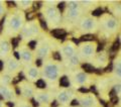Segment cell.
Here are the masks:
<instances>
[{
	"instance_id": "cell-1",
	"label": "cell",
	"mask_w": 121,
	"mask_h": 107,
	"mask_svg": "<svg viewBox=\"0 0 121 107\" xmlns=\"http://www.w3.org/2000/svg\"><path fill=\"white\" fill-rule=\"evenodd\" d=\"M43 74L47 78L55 81V80L58 78V75H59V67L56 66V65H54V64L47 65V66L44 67Z\"/></svg>"
},
{
	"instance_id": "cell-2",
	"label": "cell",
	"mask_w": 121,
	"mask_h": 107,
	"mask_svg": "<svg viewBox=\"0 0 121 107\" xmlns=\"http://www.w3.org/2000/svg\"><path fill=\"white\" fill-rule=\"evenodd\" d=\"M79 103H80L83 107H93V106L96 105L95 99H94V97H92V96H85V97L81 98Z\"/></svg>"
},
{
	"instance_id": "cell-3",
	"label": "cell",
	"mask_w": 121,
	"mask_h": 107,
	"mask_svg": "<svg viewBox=\"0 0 121 107\" xmlns=\"http://www.w3.org/2000/svg\"><path fill=\"white\" fill-rule=\"evenodd\" d=\"M95 20H93L92 18H85L81 23V27L85 30H92L95 27Z\"/></svg>"
},
{
	"instance_id": "cell-4",
	"label": "cell",
	"mask_w": 121,
	"mask_h": 107,
	"mask_svg": "<svg viewBox=\"0 0 121 107\" xmlns=\"http://www.w3.org/2000/svg\"><path fill=\"white\" fill-rule=\"evenodd\" d=\"M21 17L18 16V15H14L10 19V26L12 27L13 30H18L21 26Z\"/></svg>"
},
{
	"instance_id": "cell-5",
	"label": "cell",
	"mask_w": 121,
	"mask_h": 107,
	"mask_svg": "<svg viewBox=\"0 0 121 107\" xmlns=\"http://www.w3.org/2000/svg\"><path fill=\"white\" fill-rule=\"evenodd\" d=\"M0 95L7 100H10L11 98H13V93L12 91L9 90L6 86H0Z\"/></svg>"
},
{
	"instance_id": "cell-6",
	"label": "cell",
	"mask_w": 121,
	"mask_h": 107,
	"mask_svg": "<svg viewBox=\"0 0 121 107\" xmlns=\"http://www.w3.org/2000/svg\"><path fill=\"white\" fill-rule=\"evenodd\" d=\"M94 52H95V49H94V45L88 44V45H85L84 47L82 48V54L86 57H90L94 55Z\"/></svg>"
},
{
	"instance_id": "cell-7",
	"label": "cell",
	"mask_w": 121,
	"mask_h": 107,
	"mask_svg": "<svg viewBox=\"0 0 121 107\" xmlns=\"http://www.w3.org/2000/svg\"><path fill=\"white\" fill-rule=\"evenodd\" d=\"M71 94L69 92H60L58 96V102L62 103V104H67L70 101Z\"/></svg>"
},
{
	"instance_id": "cell-8",
	"label": "cell",
	"mask_w": 121,
	"mask_h": 107,
	"mask_svg": "<svg viewBox=\"0 0 121 107\" xmlns=\"http://www.w3.org/2000/svg\"><path fill=\"white\" fill-rule=\"evenodd\" d=\"M35 100L40 103H48V102H50L51 97L48 93H37Z\"/></svg>"
},
{
	"instance_id": "cell-9",
	"label": "cell",
	"mask_w": 121,
	"mask_h": 107,
	"mask_svg": "<svg viewBox=\"0 0 121 107\" xmlns=\"http://www.w3.org/2000/svg\"><path fill=\"white\" fill-rule=\"evenodd\" d=\"M47 15L48 17L52 20H58V12H56V8H52V7H50V8L47 9Z\"/></svg>"
},
{
	"instance_id": "cell-10",
	"label": "cell",
	"mask_w": 121,
	"mask_h": 107,
	"mask_svg": "<svg viewBox=\"0 0 121 107\" xmlns=\"http://www.w3.org/2000/svg\"><path fill=\"white\" fill-rule=\"evenodd\" d=\"M52 34L54 36L56 39H62L63 40H65L66 37V32L64 29H60V28H58V29H54L52 31Z\"/></svg>"
},
{
	"instance_id": "cell-11",
	"label": "cell",
	"mask_w": 121,
	"mask_h": 107,
	"mask_svg": "<svg viewBox=\"0 0 121 107\" xmlns=\"http://www.w3.org/2000/svg\"><path fill=\"white\" fill-rule=\"evenodd\" d=\"M9 52V45L7 41H2L0 44V56H6V54Z\"/></svg>"
},
{
	"instance_id": "cell-12",
	"label": "cell",
	"mask_w": 121,
	"mask_h": 107,
	"mask_svg": "<svg viewBox=\"0 0 121 107\" xmlns=\"http://www.w3.org/2000/svg\"><path fill=\"white\" fill-rule=\"evenodd\" d=\"M64 54H65L67 57L71 58V57H73L75 55V49H74V48L72 47V45H66V47L64 48Z\"/></svg>"
},
{
	"instance_id": "cell-13",
	"label": "cell",
	"mask_w": 121,
	"mask_h": 107,
	"mask_svg": "<svg viewBox=\"0 0 121 107\" xmlns=\"http://www.w3.org/2000/svg\"><path fill=\"white\" fill-rule=\"evenodd\" d=\"M117 26V22L115 19H113V18H109V19L106 20V27L110 30H114Z\"/></svg>"
},
{
	"instance_id": "cell-14",
	"label": "cell",
	"mask_w": 121,
	"mask_h": 107,
	"mask_svg": "<svg viewBox=\"0 0 121 107\" xmlns=\"http://www.w3.org/2000/svg\"><path fill=\"white\" fill-rule=\"evenodd\" d=\"M75 80H76V82H77V83L83 84V83H85L87 81V76L84 73H78L77 75H76Z\"/></svg>"
},
{
	"instance_id": "cell-15",
	"label": "cell",
	"mask_w": 121,
	"mask_h": 107,
	"mask_svg": "<svg viewBox=\"0 0 121 107\" xmlns=\"http://www.w3.org/2000/svg\"><path fill=\"white\" fill-rule=\"evenodd\" d=\"M7 67H8V70H9V71L13 72V71H15V70L17 69L18 64H17V62H16L15 60L10 59V60L8 61V65H7Z\"/></svg>"
},
{
	"instance_id": "cell-16",
	"label": "cell",
	"mask_w": 121,
	"mask_h": 107,
	"mask_svg": "<svg viewBox=\"0 0 121 107\" xmlns=\"http://www.w3.org/2000/svg\"><path fill=\"white\" fill-rule=\"evenodd\" d=\"M22 93L25 97H31L33 95V89L29 86H24L23 89H22Z\"/></svg>"
},
{
	"instance_id": "cell-17",
	"label": "cell",
	"mask_w": 121,
	"mask_h": 107,
	"mask_svg": "<svg viewBox=\"0 0 121 107\" xmlns=\"http://www.w3.org/2000/svg\"><path fill=\"white\" fill-rule=\"evenodd\" d=\"M114 70H115L116 75L121 79V59H120V60H117L116 62H115Z\"/></svg>"
},
{
	"instance_id": "cell-18",
	"label": "cell",
	"mask_w": 121,
	"mask_h": 107,
	"mask_svg": "<svg viewBox=\"0 0 121 107\" xmlns=\"http://www.w3.org/2000/svg\"><path fill=\"white\" fill-rule=\"evenodd\" d=\"M21 58H22V60H23L24 62H30L31 59H32V56H31V54H30L28 51H22Z\"/></svg>"
},
{
	"instance_id": "cell-19",
	"label": "cell",
	"mask_w": 121,
	"mask_h": 107,
	"mask_svg": "<svg viewBox=\"0 0 121 107\" xmlns=\"http://www.w3.org/2000/svg\"><path fill=\"white\" fill-rule=\"evenodd\" d=\"M48 47L47 45H43L39 49V57H45L48 54Z\"/></svg>"
},
{
	"instance_id": "cell-20",
	"label": "cell",
	"mask_w": 121,
	"mask_h": 107,
	"mask_svg": "<svg viewBox=\"0 0 121 107\" xmlns=\"http://www.w3.org/2000/svg\"><path fill=\"white\" fill-rule=\"evenodd\" d=\"M28 76L30 79H35L37 76H39V71H37L35 68H30L28 71Z\"/></svg>"
},
{
	"instance_id": "cell-21",
	"label": "cell",
	"mask_w": 121,
	"mask_h": 107,
	"mask_svg": "<svg viewBox=\"0 0 121 107\" xmlns=\"http://www.w3.org/2000/svg\"><path fill=\"white\" fill-rule=\"evenodd\" d=\"M60 85L62 87H69L70 86V82H69V79H68L66 76H64L60 79Z\"/></svg>"
},
{
	"instance_id": "cell-22",
	"label": "cell",
	"mask_w": 121,
	"mask_h": 107,
	"mask_svg": "<svg viewBox=\"0 0 121 107\" xmlns=\"http://www.w3.org/2000/svg\"><path fill=\"white\" fill-rule=\"evenodd\" d=\"M83 69H84L86 72H88V73H93V72L96 71V69L94 68L92 65H89V64H84L83 65Z\"/></svg>"
},
{
	"instance_id": "cell-23",
	"label": "cell",
	"mask_w": 121,
	"mask_h": 107,
	"mask_svg": "<svg viewBox=\"0 0 121 107\" xmlns=\"http://www.w3.org/2000/svg\"><path fill=\"white\" fill-rule=\"evenodd\" d=\"M79 16V11L78 10H69L68 11V17L75 18Z\"/></svg>"
},
{
	"instance_id": "cell-24",
	"label": "cell",
	"mask_w": 121,
	"mask_h": 107,
	"mask_svg": "<svg viewBox=\"0 0 121 107\" xmlns=\"http://www.w3.org/2000/svg\"><path fill=\"white\" fill-rule=\"evenodd\" d=\"M68 6H69V10H78V2L70 1Z\"/></svg>"
},
{
	"instance_id": "cell-25",
	"label": "cell",
	"mask_w": 121,
	"mask_h": 107,
	"mask_svg": "<svg viewBox=\"0 0 121 107\" xmlns=\"http://www.w3.org/2000/svg\"><path fill=\"white\" fill-rule=\"evenodd\" d=\"M28 26H29L30 31H31L32 34H36L37 32H39V27H37V25L35 23H32V24H30Z\"/></svg>"
},
{
	"instance_id": "cell-26",
	"label": "cell",
	"mask_w": 121,
	"mask_h": 107,
	"mask_svg": "<svg viewBox=\"0 0 121 107\" xmlns=\"http://www.w3.org/2000/svg\"><path fill=\"white\" fill-rule=\"evenodd\" d=\"M35 85H36V87H39V88H45L47 87V83L44 82V80L39 79V80H37L36 81Z\"/></svg>"
},
{
	"instance_id": "cell-27",
	"label": "cell",
	"mask_w": 121,
	"mask_h": 107,
	"mask_svg": "<svg viewBox=\"0 0 121 107\" xmlns=\"http://www.w3.org/2000/svg\"><path fill=\"white\" fill-rule=\"evenodd\" d=\"M70 63H71V65H73V66H75V65H78L79 58L76 55H74L73 57H71V58H70Z\"/></svg>"
},
{
	"instance_id": "cell-28",
	"label": "cell",
	"mask_w": 121,
	"mask_h": 107,
	"mask_svg": "<svg viewBox=\"0 0 121 107\" xmlns=\"http://www.w3.org/2000/svg\"><path fill=\"white\" fill-rule=\"evenodd\" d=\"M94 40V36L93 34H85V36H83L81 37V40L83 41H87V40Z\"/></svg>"
},
{
	"instance_id": "cell-29",
	"label": "cell",
	"mask_w": 121,
	"mask_h": 107,
	"mask_svg": "<svg viewBox=\"0 0 121 107\" xmlns=\"http://www.w3.org/2000/svg\"><path fill=\"white\" fill-rule=\"evenodd\" d=\"M22 33H23L25 36H32L31 31H30L29 26H25V27H24L23 29H22Z\"/></svg>"
},
{
	"instance_id": "cell-30",
	"label": "cell",
	"mask_w": 121,
	"mask_h": 107,
	"mask_svg": "<svg viewBox=\"0 0 121 107\" xmlns=\"http://www.w3.org/2000/svg\"><path fill=\"white\" fill-rule=\"evenodd\" d=\"M102 13H103V10L101 8H97L94 11H92V15H94V16H99V15H101Z\"/></svg>"
},
{
	"instance_id": "cell-31",
	"label": "cell",
	"mask_w": 121,
	"mask_h": 107,
	"mask_svg": "<svg viewBox=\"0 0 121 107\" xmlns=\"http://www.w3.org/2000/svg\"><path fill=\"white\" fill-rule=\"evenodd\" d=\"M52 58H54V60H56V61H60L62 60V56H60V53L56 52V53H54V55H52Z\"/></svg>"
},
{
	"instance_id": "cell-32",
	"label": "cell",
	"mask_w": 121,
	"mask_h": 107,
	"mask_svg": "<svg viewBox=\"0 0 121 107\" xmlns=\"http://www.w3.org/2000/svg\"><path fill=\"white\" fill-rule=\"evenodd\" d=\"M98 61H99V63H105L106 61V56L103 55V54H101L99 56V58H98Z\"/></svg>"
},
{
	"instance_id": "cell-33",
	"label": "cell",
	"mask_w": 121,
	"mask_h": 107,
	"mask_svg": "<svg viewBox=\"0 0 121 107\" xmlns=\"http://www.w3.org/2000/svg\"><path fill=\"white\" fill-rule=\"evenodd\" d=\"M119 45H120V43H119V40H116L115 43H114V45H113V47H112V52L116 51V49L119 48Z\"/></svg>"
},
{
	"instance_id": "cell-34",
	"label": "cell",
	"mask_w": 121,
	"mask_h": 107,
	"mask_svg": "<svg viewBox=\"0 0 121 107\" xmlns=\"http://www.w3.org/2000/svg\"><path fill=\"white\" fill-rule=\"evenodd\" d=\"M19 37H18V39H12V41H11V43H12V45L14 48H16L17 45H18V41H19Z\"/></svg>"
},
{
	"instance_id": "cell-35",
	"label": "cell",
	"mask_w": 121,
	"mask_h": 107,
	"mask_svg": "<svg viewBox=\"0 0 121 107\" xmlns=\"http://www.w3.org/2000/svg\"><path fill=\"white\" fill-rule=\"evenodd\" d=\"M113 90H114L116 93H121V85H119V84H118V85H115L114 89H113Z\"/></svg>"
},
{
	"instance_id": "cell-36",
	"label": "cell",
	"mask_w": 121,
	"mask_h": 107,
	"mask_svg": "<svg viewBox=\"0 0 121 107\" xmlns=\"http://www.w3.org/2000/svg\"><path fill=\"white\" fill-rule=\"evenodd\" d=\"M35 45H36V41H35V40H32V41H30V43H28V47L31 49H35Z\"/></svg>"
},
{
	"instance_id": "cell-37",
	"label": "cell",
	"mask_w": 121,
	"mask_h": 107,
	"mask_svg": "<svg viewBox=\"0 0 121 107\" xmlns=\"http://www.w3.org/2000/svg\"><path fill=\"white\" fill-rule=\"evenodd\" d=\"M39 22H40L41 27H43V29H48V25H47V23H45L44 20H39Z\"/></svg>"
},
{
	"instance_id": "cell-38",
	"label": "cell",
	"mask_w": 121,
	"mask_h": 107,
	"mask_svg": "<svg viewBox=\"0 0 121 107\" xmlns=\"http://www.w3.org/2000/svg\"><path fill=\"white\" fill-rule=\"evenodd\" d=\"M58 7H59V9H60V11H63V10H64V8H65V2H62V3H60Z\"/></svg>"
},
{
	"instance_id": "cell-39",
	"label": "cell",
	"mask_w": 121,
	"mask_h": 107,
	"mask_svg": "<svg viewBox=\"0 0 121 107\" xmlns=\"http://www.w3.org/2000/svg\"><path fill=\"white\" fill-rule=\"evenodd\" d=\"M103 48H104V45H103V44H99V45H98V48H97V52L102 51V49H103Z\"/></svg>"
},
{
	"instance_id": "cell-40",
	"label": "cell",
	"mask_w": 121,
	"mask_h": 107,
	"mask_svg": "<svg viewBox=\"0 0 121 107\" xmlns=\"http://www.w3.org/2000/svg\"><path fill=\"white\" fill-rule=\"evenodd\" d=\"M2 81H3V83H8V82L10 81V79H9L8 76H5V77H3Z\"/></svg>"
},
{
	"instance_id": "cell-41",
	"label": "cell",
	"mask_w": 121,
	"mask_h": 107,
	"mask_svg": "<svg viewBox=\"0 0 121 107\" xmlns=\"http://www.w3.org/2000/svg\"><path fill=\"white\" fill-rule=\"evenodd\" d=\"M80 92H82V93H88L89 92V90L88 89H86V88H80Z\"/></svg>"
},
{
	"instance_id": "cell-42",
	"label": "cell",
	"mask_w": 121,
	"mask_h": 107,
	"mask_svg": "<svg viewBox=\"0 0 121 107\" xmlns=\"http://www.w3.org/2000/svg\"><path fill=\"white\" fill-rule=\"evenodd\" d=\"M32 104H33V106H35V107H37V106H39V102H37L35 99H32Z\"/></svg>"
},
{
	"instance_id": "cell-43",
	"label": "cell",
	"mask_w": 121,
	"mask_h": 107,
	"mask_svg": "<svg viewBox=\"0 0 121 107\" xmlns=\"http://www.w3.org/2000/svg\"><path fill=\"white\" fill-rule=\"evenodd\" d=\"M4 21H5V17H4V18H2L1 22H0V31L2 30V25H3V23H4Z\"/></svg>"
},
{
	"instance_id": "cell-44",
	"label": "cell",
	"mask_w": 121,
	"mask_h": 107,
	"mask_svg": "<svg viewBox=\"0 0 121 107\" xmlns=\"http://www.w3.org/2000/svg\"><path fill=\"white\" fill-rule=\"evenodd\" d=\"M111 71H112V64H110V66L106 68V72H111Z\"/></svg>"
},
{
	"instance_id": "cell-45",
	"label": "cell",
	"mask_w": 121,
	"mask_h": 107,
	"mask_svg": "<svg viewBox=\"0 0 121 107\" xmlns=\"http://www.w3.org/2000/svg\"><path fill=\"white\" fill-rule=\"evenodd\" d=\"M21 3H22V4H24L23 6H27V5H29L31 2H30V1H21Z\"/></svg>"
},
{
	"instance_id": "cell-46",
	"label": "cell",
	"mask_w": 121,
	"mask_h": 107,
	"mask_svg": "<svg viewBox=\"0 0 121 107\" xmlns=\"http://www.w3.org/2000/svg\"><path fill=\"white\" fill-rule=\"evenodd\" d=\"M35 64H36V66H41V60H36L35 61Z\"/></svg>"
},
{
	"instance_id": "cell-47",
	"label": "cell",
	"mask_w": 121,
	"mask_h": 107,
	"mask_svg": "<svg viewBox=\"0 0 121 107\" xmlns=\"http://www.w3.org/2000/svg\"><path fill=\"white\" fill-rule=\"evenodd\" d=\"M111 101H112L113 103H116V102H118V98H117V97H112Z\"/></svg>"
},
{
	"instance_id": "cell-48",
	"label": "cell",
	"mask_w": 121,
	"mask_h": 107,
	"mask_svg": "<svg viewBox=\"0 0 121 107\" xmlns=\"http://www.w3.org/2000/svg\"><path fill=\"white\" fill-rule=\"evenodd\" d=\"M14 57H15V58H16L17 60H19V59H20V56L18 55V53H17V52H14Z\"/></svg>"
},
{
	"instance_id": "cell-49",
	"label": "cell",
	"mask_w": 121,
	"mask_h": 107,
	"mask_svg": "<svg viewBox=\"0 0 121 107\" xmlns=\"http://www.w3.org/2000/svg\"><path fill=\"white\" fill-rule=\"evenodd\" d=\"M79 104V101L78 100H73V101H72V105H78Z\"/></svg>"
},
{
	"instance_id": "cell-50",
	"label": "cell",
	"mask_w": 121,
	"mask_h": 107,
	"mask_svg": "<svg viewBox=\"0 0 121 107\" xmlns=\"http://www.w3.org/2000/svg\"><path fill=\"white\" fill-rule=\"evenodd\" d=\"M26 17H27V19H31L32 18V15H31V13H27V15H26Z\"/></svg>"
},
{
	"instance_id": "cell-51",
	"label": "cell",
	"mask_w": 121,
	"mask_h": 107,
	"mask_svg": "<svg viewBox=\"0 0 121 107\" xmlns=\"http://www.w3.org/2000/svg\"><path fill=\"white\" fill-rule=\"evenodd\" d=\"M6 3H7V4H10V6H15V3H14V2H11V1H7Z\"/></svg>"
},
{
	"instance_id": "cell-52",
	"label": "cell",
	"mask_w": 121,
	"mask_h": 107,
	"mask_svg": "<svg viewBox=\"0 0 121 107\" xmlns=\"http://www.w3.org/2000/svg\"><path fill=\"white\" fill-rule=\"evenodd\" d=\"M39 7H40V3H39V2L35 3V8H39Z\"/></svg>"
},
{
	"instance_id": "cell-53",
	"label": "cell",
	"mask_w": 121,
	"mask_h": 107,
	"mask_svg": "<svg viewBox=\"0 0 121 107\" xmlns=\"http://www.w3.org/2000/svg\"><path fill=\"white\" fill-rule=\"evenodd\" d=\"M2 13H3V6L0 4V15H1Z\"/></svg>"
},
{
	"instance_id": "cell-54",
	"label": "cell",
	"mask_w": 121,
	"mask_h": 107,
	"mask_svg": "<svg viewBox=\"0 0 121 107\" xmlns=\"http://www.w3.org/2000/svg\"><path fill=\"white\" fill-rule=\"evenodd\" d=\"M2 69H3V62L2 61H0V71H1Z\"/></svg>"
},
{
	"instance_id": "cell-55",
	"label": "cell",
	"mask_w": 121,
	"mask_h": 107,
	"mask_svg": "<svg viewBox=\"0 0 121 107\" xmlns=\"http://www.w3.org/2000/svg\"><path fill=\"white\" fill-rule=\"evenodd\" d=\"M20 92H21V91L19 90V88H16V93H17V95H20Z\"/></svg>"
},
{
	"instance_id": "cell-56",
	"label": "cell",
	"mask_w": 121,
	"mask_h": 107,
	"mask_svg": "<svg viewBox=\"0 0 121 107\" xmlns=\"http://www.w3.org/2000/svg\"><path fill=\"white\" fill-rule=\"evenodd\" d=\"M58 105V101H54V103H52V106H56Z\"/></svg>"
},
{
	"instance_id": "cell-57",
	"label": "cell",
	"mask_w": 121,
	"mask_h": 107,
	"mask_svg": "<svg viewBox=\"0 0 121 107\" xmlns=\"http://www.w3.org/2000/svg\"><path fill=\"white\" fill-rule=\"evenodd\" d=\"M7 105H8L9 107H13V103H11V102H7Z\"/></svg>"
},
{
	"instance_id": "cell-58",
	"label": "cell",
	"mask_w": 121,
	"mask_h": 107,
	"mask_svg": "<svg viewBox=\"0 0 121 107\" xmlns=\"http://www.w3.org/2000/svg\"><path fill=\"white\" fill-rule=\"evenodd\" d=\"M73 41H74L76 45H78V44H79V40H76V39H73Z\"/></svg>"
},
{
	"instance_id": "cell-59",
	"label": "cell",
	"mask_w": 121,
	"mask_h": 107,
	"mask_svg": "<svg viewBox=\"0 0 121 107\" xmlns=\"http://www.w3.org/2000/svg\"><path fill=\"white\" fill-rule=\"evenodd\" d=\"M0 107H2V103H1V101H0Z\"/></svg>"
},
{
	"instance_id": "cell-60",
	"label": "cell",
	"mask_w": 121,
	"mask_h": 107,
	"mask_svg": "<svg viewBox=\"0 0 121 107\" xmlns=\"http://www.w3.org/2000/svg\"><path fill=\"white\" fill-rule=\"evenodd\" d=\"M22 107H29L28 105H24V106H22Z\"/></svg>"
}]
</instances>
